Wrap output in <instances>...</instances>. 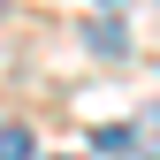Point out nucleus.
I'll return each mask as SVG.
<instances>
[{
  "mask_svg": "<svg viewBox=\"0 0 160 160\" xmlns=\"http://www.w3.org/2000/svg\"><path fill=\"white\" fill-rule=\"evenodd\" d=\"M0 160H31V130L23 122H0Z\"/></svg>",
  "mask_w": 160,
  "mask_h": 160,
  "instance_id": "1",
  "label": "nucleus"
},
{
  "mask_svg": "<svg viewBox=\"0 0 160 160\" xmlns=\"http://www.w3.org/2000/svg\"><path fill=\"white\" fill-rule=\"evenodd\" d=\"M84 46H92V53H122V23H92Z\"/></svg>",
  "mask_w": 160,
  "mask_h": 160,
  "instance_id": "2",
  "label": "nucleus"
}]
</instances>
